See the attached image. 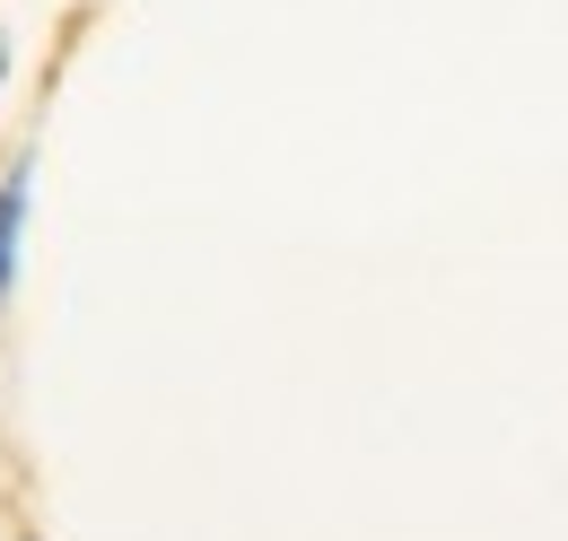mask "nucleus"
I'll return each instance as SVG.
<instances>
[{
	"label": "nucleus",
	"instance_id": "nucleus-1",
	"mask_svg": "<svg viewBox=\"0 0 568 541\" xmlns=\"http://www.w3.org/2000/svg\"><path fill=\"white\" fill-rule=\"evenodd\" d=\"M27 218H36V149H18L0 166V306L27 279Z\"/></svg>",
	"mask_w": 568,
	"mask_h": 541
},
{
	"label": "nucleus",
	"instance_id": "nucleus-2",
	"mask_svg": "<svg viewBox=\"0 0 568 541\" xmlns=\"http://www.w3.org/2000/svg\"><path fill=\"white\" fill-rule=\"evenodd\" d=\"M0 79H9V27H0Z\"/></svg>",
	"mask_w": 568,
	"mask_h": 541
},
{
	"label": "nucleus",
	"instance_id": "nucleus-3",
	"mask_svg": "<svg viewBox=\"0 0 568 541\" xmlns=\"http://www.w3.org/2000/svg\"><path fill=\"white\" fill-rule=\"evenodd\" d=\"M18 541H36V533H18Z\"/></svg>",
	"mask_w": 568,
	"mask_h": 541
}]
</instances>
